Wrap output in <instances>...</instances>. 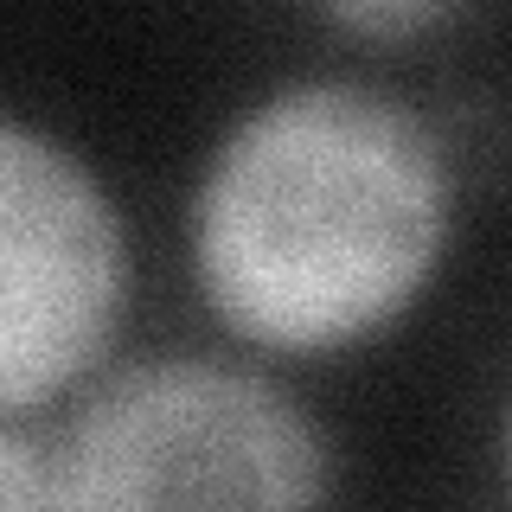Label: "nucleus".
<instances>
[{"instance_id": "2", "label": "nucleus", "mask_w": 512, "mask_h": 512, "mask_svg": "<svg viewBox=\"0 0 512 512\" xmlns=\"http://www.w3.org/2000/svg\"><path fill=\"white\" fill-rule=\"evenodd\" d=\"M58 506H314L327 436L269 378L160 359L109 378L52 448Z\"/></svg>"}, {"instance_id": "4", "label": "nucleus", "mask_w": 512, "mask_h": 512, "mask_svg": "<svg viewBox=\"0 0 512 512\" xmlns=\"http://www.w3.org/2000/svg\"><path fill=\"white\" fill-rule=\"evenodd\" d=\"M0 506L26 512V506H58V461L45 442L0 429Z\"/></svg>"}, {"instance_id": "1", "label": "nucleus", "mask_w": 512, "mask_h": 512, "mask_svg": "<svg viewBox=\"0 0 512 512\" xmlns=\"http://www.w3.org/2000/svg\"><path fill=\"white\" fill-rule=\"evenodd\" d=\"M448 237V167L423 116L359 84L269 96L192 205L212 314L269 352H340L423 295Z\"/></svg>"}, {"instance_id": "3", "label": "nucleus", "mask_w": 512, "mask_h": 512, "mask_svg": "<svg viewBox=\"0 0 512 512\" xmlns=\"http://www.w3.org/2000/svg\"><path fill=\"white\" fill-rule=\"evenodd\" d=\"M122 301L128 244L109 192L45 135L0 122V410L84 378Z\"/></svg>"}, {"instance_id": "5", "label": "nucleus", "mask_w": 512, "mask_h": 512, "mask_svg": "<svg viewBox=\"0 0 512 512\" xmlns=\"http://www.w3.org/2000/svg\"><path fill=\"white\" fill-rule=\"evenodd\" d=\"M340 26L365 32V39H416L436 20L455 13V0H320Z\"/></svg>"}]
</instances>
